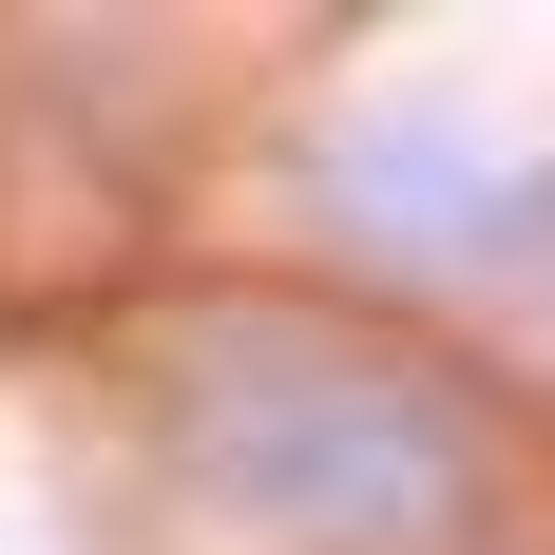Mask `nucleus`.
Here are the masks:
<instances>
[{
  "mask_svg": "<svg viewBox=\"0 0 555 555\" xmlns=\"http://www.w3.org/2000/svg\"><path fill=\"white\" fill-rule=\"evenodd\" d=\"M326 211L384 249V269H517L555 230V192L517 154H479V134H441V115H384V134H345L326 154Z\"/></svg>",
  "mask_w": 555,
  "mask_h": 555,
  "instance_id": "obj_2",
  "label": "nucleus"
},
{
  "mask_svg": "<svg viewBox=\"0 0 555 555\" xmlns=\"http://www.w3.org/2000/svg\"><path fill=\"white\" fill-rule=\"evenodd\" d=\"M154 422L287 555H441L499 499V422L345 307H192L154 345Z\"/></svg>",
  "mask_w": 555,
  "mask_h": 555,
  "instance_id": "obj_1",
  "label": "nucleus"
}]
</instances>
